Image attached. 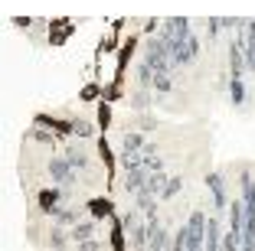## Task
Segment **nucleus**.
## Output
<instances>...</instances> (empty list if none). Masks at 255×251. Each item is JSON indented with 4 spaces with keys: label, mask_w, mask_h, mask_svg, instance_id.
<instances>
[{
    "label": "nucleus",
    "mask_w": 255,
    "mask_h": 251,
    "mask_svg": "<svg viewBox=\"0 0 255 251\" xmlns=\"http://www.w3.org/2000/svg\"><path fill=\"white\" fill-rule=\"evenodd\" d=\"M229 101L233 104L246 101V82H242V75H229Z\"/></svg>",
    "instance_id": "423d86ee"
},
{
    "label": "nucleus",
    "mask_w": 255,
    "mask_h": 251,
    "mask_svg": "<svg viewBox=\"0 0 255 251\" xmlns=\"http://www.w3.org/2000/svg\"><path fill=\"white\" fill-rule=\"evenodd\" d=\"M62 199H66V189H43V192L36 196V206L43 209L46 215H53L56 209H59V202H62Z\"/></svg>",
    "instance_id": "f03ea898"
},
{
    "label": "nucleus",
    "mask_w": 255,
    "mask_h": 251,
    "mask_svg": "<svg viewBox=\"0 0 255 251\" xmlns=\"http://www.w3.org/2000/svg\"><path fill=\"white\" fill-rule=\"evenodd\" d=\"M79 251H98V242H85V245H82Z\"/></svg>",
    "instance_id": "9b49d317"
},
{
    "label": "nucleus",
    "mask_w": 255,
    "mask_h": 251,
    "mask_svg": "<svg viewBox=\"0 0 255 251\" xmlns=\"http://www.w3.org/2000/svg\"><path fill=\"white\" fill-rule=\"evenodd\" d=\"M95 232V222H79L69 235H72V242H89V235Z\"/></svg>",
    "instance_id": "6e6552de"
},
{
    "label": "nucleus",
    "mask_w": 255,
    "mask_h": 251,
    "mask_svg": "<svg viewBox=\"0 0 255 251\" xmlns=\"http://www.w3.org/2000/svg\"><path fill=\"white\" fill-rule=\"evenodd\" d=\"M180 186H183V183H180V179H170V183H167V189H164V192H160V196H164V199H170L173 192H180Z\"/></svg>",
    "instance_id": "9d476101"
},
{
    "label": "nucleus",
    "mask_w": 255,
    "mask_h": 251,
    "mask_svg": "<svg viewBox=\"0 0 255 251\" xmlns=\"http://www.w3.org/2000/svg\"><path fill=\"white\" fill-rule=\"evenodd\" d=\"M49 176H53L62 189H72L75 186V167L66 157H56V160H49Z\"/></svg>",
    "instance_id": "f257e3e1"
},
{
    "label": "nucleus",
    "mask_w": 255,
    "mask_h": 251,
    "mask_svg": "<svg viewBox=\"0 0 255 251\" xmlns=\"http://www.w3.org/2000/svg\"><path fill=\"white\" fill-rule=\"evenodd\" d=\"M66 160L72 163L75 170H89V154H85L79 144H69V147H66Z\"/></svg>",
    "instance_id": "39448f33"
},
{
    "label": "nucleus",
    "mask_w": 255,
    "mask_h": 251,
    "mask_svg": "<svg viewBox=\"0 0 255 251\" xmlns=\"http://www.w3.org/2000/svg\"><path fill=\"white\" fill-rule=\"evenodd\" d=\"M206 251H219V222L213 219L206 229Z\"/></svg>",
    "instance_id": "1a4fd4ad"
},
{
    "label": "nucleus",
    "mask_w": 255,
    "mask_h": 251,
    "mask_svg": "<svg viewBox=\"0 0 255 251\" xmlns=\"http://www.w3.org/2000/svg\"><path fill=\"white\" fill-rule=\"evenodd\" d=\"M246 69L255 72V20H249L246 26Z\"/></svg>",
    "instance_id": "20e7f679"
},
{
    "label": "nucleus",
    "mask_w": 255,
    "mask_h": 251,
    "mask_svg": "<svg viewBox=\"0 0 255 251\" xmlns=\"http://www.w3.org/2000/svg\"><path fill=\"white\" fill-rule=\"evenodd\" d=\"M53 219L59 222V225H69V229H75V222L82 219V209H75V206H72V209H56Z\"/></svg>",
    "instance_id": "0eeeda50"
},
{
    "label": "nucleus",
    "mask_w": 255,
    "mask_h": 251,
    "mask_svg": "<svg viewBox=\"0 0 255 251\" xmlns=\"http://www.w3.org/2000/svg\"><path fill=\"white\" fill-rule=\"evenodd\" d=\"M206 183H210V189H213L216 209H226V179H223V173H210V176H206Z\"/></svg>",
    "instance_id": "7ed1b4c3"
}]
</instances>
